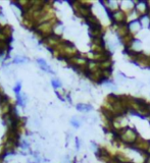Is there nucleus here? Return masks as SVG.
I'll list each match as a JSON object with an SVG mask.
<instances>
[{
  "mask_svg": "<svg viewBox=\"0 0 150 163\" xmlns=\"http://www.w3.org/2000/svg\"><path fill=\"white\" fill-rule=\"evenodd\" d=\"M115 136L119 139V141L122 144L128 145V146H133L139 138V134L136 132V129L131 128H126Z\"/></svg>",
  "mask_w": 150,
  "mask_h": 163,
  "instance_id": "1",
  "label": "nucleus"
},
{
  "mask_svg": "<svg viewBox=\"0 0 150 163\" xmlns=\"http://www.w3.org/2000/svg\"><path fill=\"white\" fill-rule=\"evenodd\" d=\"M110 16H111V20L114 25H122V24L128 23V14L122 9H118L110 13Z\"/></svg>",
  "mask_w": 150,
  "mask_h": 163,
  "instance_id": "2",
  "label": "nucleus"
},
{
  "mask_svg": "<svg viewBox=\"0 0 150 163\" xmlns=\"http://www.w3.org/2000/svg\"><path fill=\"white\" fill-rule=\"evenodd\" d=\"M112 126H113V132L118 135L119 132L125 129L127 126V120L125 118V115L122 116H116L114 119L112 120Z\"/></svg>",
  "mask_w": 150,
  "mask_h": 163,
  "instance_id": "3",
  "label": "nucleus"
},
{
  "mask_svg": "<svg viewBox=\"0 0 150 163\" xmlns=\"http://www.w3.org/2000/svg\"><path fill=\"white\" fill-rule=\"evenodd\" d=\"M134 149H136L139 151L140 153H147L148 154V150H149V147H150V142L145 140V139H143L142 137L138 138V140L136 141V143H135L133 146Z\"/></svg>",
  "mask_w": 150,
  "mask_h": 163,
  "instance_id": "4",
  "label": "nucleus"
},
{
  "mask_svg": "<svg viewBox=\"0 0 150 163\" xmlns=\"http://www.w3.org/2000/svg\"><path fill=\"white\" fill-rule=\"evenodd\" d=\"M134 63H136L141 67H150V55H147L144 52H138Z\"/></svg>",
  "mask_w": 150,
  "mask_h": 163,
  "instance_id": "5",
  "label": "nucleus"
},
{
  "mask_svg": "<svg viewBox=\"0 0 150 163\" xmlns=\"http://www.w3.org/2000/svg\"><path fill=\"white\" fill-rule=\"evenodd\" d=\"M114 26V31L116 35L118 36L119 39L124 38L125 36H127L129 33H131V29L129 27L128 24H122V25H113Z\"/></svg>",
  "mask_w": 150,
  "mask_h": 163,
  "instance_id": "6",
  "label": "nucleus"
},
{
  "mask_svg": "<svg viewBox=\"0 0 150 163\" xmlns=\"http://www.w3.org/2000/svg\"><path fill=\"white\" fill-rule=\"evenodd\" d=\"M91 38H103V35L105 33V29L102 26H91L89 29Z\"/></svg>",
  "mask_w": 150,
  "mask_h": 163,
  "instance_id": "7",
  "label": "nucleus"
},
{
  "mask_svg": "<svg viewBox=\"0 0 150 163\" xmlns=\"http://www.w3.org/2000/svg\"><path fill=\"white\" fill-rule=\"evenodd\" d=\"M121 42H122V44L126 47V50L131 49V47H133L134 43L136 42L135 41V33L134 32L129 33L127 36H125L124 38L121 39Z\"/></svg>",
  "mask_w": 150,
  "mask_h": 163,
  "instance_id": "8",
  "label": "nucleus"
},
{
  "mask_svg": "<svg viewBox=\"0 0 150 163\" xmlns=\"http://www.w3.org/2000/svg\"><path fill=\"white\" fill-rule=\"evenodd\" d=\"M88 78H90L92 82H94V83H101V82H103V74H102V71L99 68L97 69V71H91L88 74Z\"/></svg>",
  "mask_w": 150,
  "mask_h": 163,
  "instance_id": "9",
  "label": "nucleus"
},
{
  "mask_svg": "<svg viewBox=\"0 0 150 163\" xmlns=\"http://www.w3.org/2000/svg\"><path fill=\"white\" fill-rule=\"evenodd\" d=\"M111 66H112L111 59H107L105 61L99 63V67L101 71H111Z\"/></svg>",
  "mask_w": 150,
  "mask_h": 163,
  "instance_id": "10",
  "label": "nucleus"
},
{
  "mask_svg": "<svg viewBox=\"0 0 150 163\" xmlns=\"http://www.w3.org/2000/svg\"><path fill=\"white\" fill-rule=\"evenodd\" d=\"M105 51H107V50L105 49V47H104V46H99V45L91 44V52L92 53L101 54V53H104Z\"/></svg>",
  "mask_w": 150,
  "mask_h": 163,
  "instance_id": "11",
  "label": "nucleus"
},
{
  "mask_svg": "<svg viewBox=\"0 0 150 163\" xmlns=\"http://www.w3.org/2000/svg\"><path fill=\"white\" fill-rule=\"evenodd\" d=\"M37 62L40 64V67H41L43 71H47V72H50V74H54V71H52V69L50 68V66H49L47 63H46L45 60H43V59H37Z\"/></svg>",
  "mask_w": 150,
  "mask_h": 163,
  "instance_id": "12",
  "label": "nucleus"
},
{
  "mask_svg": "<svg viewBox=\"0 0 150 163\" xmlns=\"http://www.w3.org/2000/svg\"><path fill=\"white\" fill-rule=\"evenodd\" d=\"M86 22L89 24V26H99L100 25V22L99 20H98V17H96L94 16V14H91L90 16H88L87 19H86Z\"/></svg>",
  "mask_w": 150,
  "mask_h": 163,
  "instance_id": "13",
  "label": "nucleus"
},
{
  "mask_svg": "<svg viewBox=\"0 0 150 163\" xmlns=\"http://www.w3.org/2000/svg\"><path fill=\"white\" fill-rule=\"evenodd\" d=\"M77 109L79 111H82V112H88V111H91L92 110V106L89 104H83V103H80L77 105Z\"/></svg>",
  "mask_w": 150,
  "mask_h": 163,
  "instance_id": "14",
  "label": "nucleus"
},
{
  "mask_svg": "<svg viewBox=\"0 0 150 163\" xmlns=\"http://www.w3.org/2000/svg\"><path fill=\"white\" fill-rule=\"evenodd\" d=\"M91 43L94 45H99V46H104L103 38H91Z\"/></svg>",
  "mask_w": 150,
  "mask_h": 163,
  "instance_id": "15",
  "label": "nucleus"
},
{
  "mask_svg": "<svg viewBox=\"0 0 150 163\" xmlns=\"http://www.w3.org/2000/svg\"><path fill=\"white\" fill-rule=\"evenodd\" d=\"M102 74H103V80L107 81L111 78V71H102Z\"/></svg>",
  "mask_w": 150,
  "mask_h": 163,
  "instance_id": "16",
  "label": "nucleus"
},
{
  "mask_svg": "<svg viewBox=\"0 0 150 163\" xmlns=\"http://www.w3.org/2000/svg\"><path fill=\"white\" fill-rule=\"evenodd\" d=\"M70 123H72V125H73V126H75L76 129L80 128V125H81V122H80L79 120L76 118V117H73V118L72 120H70Z\"/></svg>",
  "mask_w": 150,
  "mask_h": 163,
  "instance_id": "17",
  "label": "nucleus"
},
{
  "mask_svg": "<svg viewBox=\"0 0 150 163\" xmlns=\"http://www.w3.org/2000/svg\"><path fill=\"white\" fill-rule=\"evenodd\" d=\"M52 86H53L55 89L60 88V87H61V83H60L59 81H57V80H52Z\"/></svg>",
  "mask_w": 150,
  "mask_h": 163,
  "instance_id": "18",
  "label": "nucleus"
},
{
  "mask_svg": "<svg viewBox=\"0 0 150 163\" xmlns=\"http://www.w3.org/2000/svg\"><path fill=\"white\" fill-rule=\"evenodd\" d=\"M26 61H27V59L23 58V57H15L14 60H13L14 63H23V62H26Z\"/></svg>",
  "mask_w": 150,
  "mask_h": 163,
  "instance_id": "19",
  "label": "nucleus"
},
{
  "mask_svg": "<svg viewBox=\"0 0 150 163\" xmlns=\"http://www.w3.org/2000/svg\"><path fill=\"white\" fill-rule=\"evenodd\" d=\"M20 89H21V84H17V86L14 88V91L17 95H20Z\"/></svg>",
  "mask_w": 150,
  "mask_h": 163,
  "instance_id": "20",
  "label": "nucleus"
},
{
  "mask_svg": "<svg viewBox=\"0 0 150 163\" xmlns=\"http://www.w3.org/2000/svg\"><path fill=\"white\" fill-rule=\"evenodd\" d=\"M76 143H77V149L80 148V144H79V139H76Z\"/></svg>",
  "mask_w": 150,
  "mask_h": 163,
  "instance_id": "21",
  "label": "nucleus"
},
{
  "mask_svg": "<svg viewBox=\"0 0 150 163\" xmlns=\"http://www.w3.org/2000/svg\"><path fill=\"white\" fill-rule=\"evenodd\" d=\"M148 108H149V118H150V104H149V106H148Z\"/></svg>",
  "mask_w": 150,
  "mask_h": 163,
  "instance_id": "22",
  "label": "nucleus"
},
{
  "mask_svg": "<svg viewBox=\"0 0 150 163\" xmlns=\"http://www.w3.org/2000/svg\"><path fill=\"white\" fill-rule=\"evenodd\" d=\"M147 159H148V160H150V154L148 155V158H147Z\"/></svg>",
  "mask_w": 150,
  "mask_h": 163,
  "instance_id": "23",
  "label": "nucleus"
}]
</instances>
